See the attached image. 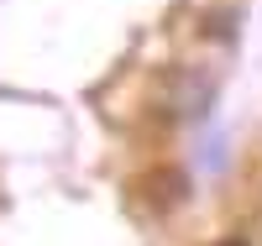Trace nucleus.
Segmentation results:
<instances>
[{"mask_svg": "<svg viewBox=\"0 0 262 246\" xmlns=\"http://www.w3.org/2000/svg\"><path fill=\"white\" fill-rule=\"evenodd\" d=\"M221 246H247V241H236V236H231V241H221Z\"/></svg>", "mask_w": 262, "mask_h": 246, "instance_id": "obj_1", "label": "nucleus"}]
</instances>
